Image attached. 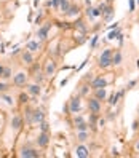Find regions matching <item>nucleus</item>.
Instances as JSON below:
<instances>
[{"mask_svg": "<svg viewBox=\"0 0 139 158\" xmlns=\"http://www.w3.org/2000/svg\"><path fill=\"white\" fill-rule=\"evenodd\" d=\"M23 61H24L26 64H32V63H34V58H32L31 51H24L23 53Z\"/></svg>", "mask_w": 139, "mask_h": 158, "instance_id": "393cba45", "label": "nucleus"}, {"mask_svg": "<svg viewBox=\"0 0 139 158\" xmlns=\"http://www.w3.org/2000/svg\"><path fill=\"white\" fill-rule=\"evenodd\" d=\"M120 34H121V29H120V27H115V29H112V31L109 32L107 38H109V40H115V38L120 37Z\"/></svg>", "mask_w": 139, "mask_h": 158, "instance_id": "aec40b11", "label": "nucleus"}, {"mask_svg": "<svg viewBox=\"0 0 139 158\" xmlns=\"http://www.w3.org/2000/svg\"><path fill=\"white\" fill-rule=\"evenodd\" d=\"M0 99H3V101H5V102H7L8 105H13V98H11V96L2 94V96H0Z\"/></svg>", "mask_w": 139, "mask_h": 158, "instance_id": "a878e982", "label": "nucleus"}, {"mask_svg": "<svg viewBox=\"0 0 139 158\" xmlns=\"http://www.w3.org/2000/svg\"><path fill=\"white\" fill-rule=\"evenodd\" d=\"M21 126H23V118H21L19 115H15V117H13V120H11V128L19 129Z\"/></svg>", "mask_w": 139, "mask_h": 158, "instance_id": "f3484780", "label": "nucleus"}, {"mask_svg": "<svg viewBox=\"0 0 139 158\" xmlns=\"http://www.w3.org/2000/svg\"><path fill=\"white\" fill-rule=\"evenodd\" d=\"M121 61H123L121 51H120V50H115V51L112 53V64H114V66H120Z\"/></svg>", "mask_w": 139, "mask_h": 158, "instance_id": "9b49d317", "label": "nucleus"}, {"mask_svg": "<svg viewBox=\"0 0 139 158\" xmlns=\"http://www.w3.org/2000/svg\"><path fill=\"white\" fill-rule=\"evenodd\" d=\"M2 70H3V67H2V66H0V75H2Z\"/></svg>", "mask_w": 139, "mask_h": 158, "instance_id": "4c0bfd02", "label": "nucleus"}, {"mask_svg": "<svg viewBox=\"0 0 139 158\" xmlns=\"http://www.w3.org/2000/svg\"><path fill=\"white\" fill-rule=\"evenodd\" d=\"M105 96H107V91H105V88H98V89H94V98H96V99L104 101Z\"/></svg>", "mask_w": 139, "mask_h": 158, "instance_id": "dca6fc26", "label": "nucleus"}, {"mask_svg": "<svg viewBox=\"0 0 139 158\" xmlns=\"http://www.w3.org/2000/svg\"><path fill=\"white\" fill-rule=\"evenodd\" d=\"M88 109H90L91 114H96V115H98L99 112H101V109H102L101 101L96 99V98H91L90 101H88Z\"/></svg>", "mask_w": 139, "mask_h": 158, "instance_id": "f03ea898", "label": "nucleus"}, {"mask_svg": "<svg viewBox=\"0 0 139 158\" xmlns=\"http://www.w3.org/2000/svg\"><path fill=\"white\" fill-rule=\"evenodd\" d=\"M19 156L35 158V156H38V152H37V150H34V149H31V147H24V149H21V152H19Z\"/></svg>", "mask_w": 139, "mask_h": 158, "instance_id": "423d86ee", "label": "nucleus"}, {"mask_svg": "<svg viewBox=\"0 0 139 158\" xmlns=\"http://www.w3.org/2000/svg\"><path fill=\"white\" fill-rule=\"evenodd\" d=\"M59 2H61V0H51V2H50V7L58 8V7H59Z\"/></svg>", "mask_w": 139, "mask_h": 158, "instance_id": "2f4dec72", "label": "nucleus"}, {"mask_svg": "<svg viewBox=\"0 0 139 158\" xmlns=\"http://www.w3.org/2000/svg\"><path fill=\"white\" fill-rule=\"evenodd\" d=\"M75 153L80 158H86V156H90V150H88V147H85V145H79V147L75 149Z\"/></svg>", "mask_w": 139, "mask_h": 158, "instance_id": "9d476101", "label": "nucleus"}, {"mask_svg": "<svg viewBox=\"0 0 139 158\" xmlns=\"http://www.w3.org/2000/svg\"><path fill=\"white\" fill-rule=\"evenodd\" d=\"M48 142H50V139H48V133L42 131V134L37 137V144L40 145V147H47V145H48Z\"/></svg>", "mask_w": 139, "mask_h": 158, "instance_id": "1a4fd4ad", "label": "nucleus"}, {"mask_svg": "<svg viewBox=\"0 0 139 158\" xmlns=\"http://www.w3.org/2000/svg\"><path fill=\"white\" fill-rule=\"evenodd\" d=\"M79 13H80L79 5H70V7H69V10L66 11V16H67V18H72V16H77Z\"/></svg>", "mask_w": 139, "mask_h": 158, "instance_id": "4468645a", "label": "nucleus"}, {"mask_svg": "<svg viewBox=\"0 0 139 158\" xmlns=\"http://www.w3.org/2000/svg\"><path fill=\"white\" fill-rule=\"evenodd\" d=\"M75 29H79L82 34H85V32H86V26H85V22H83V19L75 21Z\"/></svg>", "mask_w": 139, "mask_h": 158, "instance_id": "b1692460", "label": "nucleus"}, {"mask_svg": "<svg viewBox=\"0 0 139 158\" xmlns=\"http://www.w3.org/2000/svg\"><path fill=\"white\" fill-rule=\"evenodd\" d=\"M107 2H109V3H110V2H112V0H107Z\"/></svg>", "mask_w": 139, "mask_h": 158, "instance_id": "58836bf2", "label": "nucleus"}, {"mask_svg": "<svg viewBox=\"0 0 139 158\" xmlns=\"http://www.w3.org/2000/svg\"><path fill=\"white\" fill-rule=\"evenodd\" d=\"M27 91H29V94H32V96L40 94V85H31V86L27 88Z\"/></svg>", "mask_w": 139, "mask_h": 158, "instance_id": "412c9836", "label": "nucleus"}, {"mask_svg": "<svg viewBox=\"0 0 139 158\" xmlns=\"http://www.w3.org/2000/svg\"><path fill=\"white\" fill-rule=\"evenodd\" d=\"M80 123H83V117L79 115V117H75V118H74V125L77 126V125H80Z\"/></svg>", "mask_w": 139, "mask_h": 158, "instance_id": "c756f323", "label": "nucleus"}, {"mask_svg": "<svg viewBox=\"0 0 139 158\" xmlns=\"http://www.w3.org/2000/svg\"><path fill=\"white\" fill-rule=\"evenodd\" d=\"M26 82H27V75L24 72H19V74L15 75V78H13V83L16 86H23V85H26Z\"/></svg>", "mask_w": 139, "mask_h": 158, "instance_id": "6e6552de", "label": "nucleus"}, {"mask_svg": "<svg viewBox=\"0 0 139 158\" xmlns=\"http://www.w3.org/2000/svg\"><path fill=\"white\" fill-rule=\"evenodd\" d=\"M136 83H137L136 80H131L130 83H128V85H126V88H128V89H130V88H133V86H134V85H136Z\"/></svg>", "mask_w": 139, "mask_h": 158, "instance_id": "473e14b6", "label": "nucleus"}, {"mask_svg": "<svg viewBox=\"0 0 139 158\" xmlns=\"http://www.w3.org/2000/svg\"><path fill=\"white\" fill-rule=\"evenodd\" d=\"M69 7H70V3H69V0H61V2H59V10L61 11H63V13L66 15V11H67L69 10Z\"/></svg>", "mask_w": 139, "mask_h": 158, "instance_id": "5701e85b", "label": "nucleus"}, {"mask_svg": "<svg viewBox=\"0 0 139 158\" xmlns=\"http://www.w3.org/2000/svg\"><path fill=\"white\" fill-rule=\"evenodd\" d=\"M40 50V42H29L27 43V51H31V53H35Z\"/></svg>", "mask_w": 139, "mask_h": 158, "instance_id": "6ab92c4d", "label": "nucleus"}, {"mask_svg": "<svg viewBox=\"0 0 139 158\" xmlns=\"http://www.w3.org/2000/svg\"><path fill=\"white\" fill-rule=\"evenodd\" d=\"M5 89H7V85H5V83H0V93L5 91Z\"/></svg>", "mask_w": 139, "mask_h": 158, "instance_id": "c9c22d12", "label": "nucleus"}, {"mask_svg": "<svg viewBox=\"0 0 139 158\" xmlns=\"http://www.w3.org/2000/svg\"><path fill=\"white\" fill-rule=\"evenodd\" d=\"M88 137H90V133L88 131H77V139H79L80 142H85Z\"/></svg>", "mask_w": 139, "mask_h": 158, "instance_id": "4be33fe9", "label": "nucleus"}, {"mask_svg": "<svg viewBox=\"0 0 139 158\" xmlns=\"http://www.w3.org/2000/svg\"><path fill=\"white\" fill-rule=\"evenodd\" d=\"M79 110H80V98L70 99V102H69V112H70V114H77Z\"/></svg>", "mask_w": 139, "mask_h": 158, "instance_id": "0eeeda50", "label": "nucleus"}, {"mask_svg": "<svg viewBox=\"0 0 139 158\" xmlns=\"http://www.w3.org/2000/svg\"><path fill=\"white\" fill-rule=\"evenodd\" d=\"M114 13H115V11H114V7H112V5H107V7H105V8L101 11V16H102V19H104L105 22H109L110 19L114 18Z\"/></svg>", "mask_w": 139, "mask_h": 158, "instance_id": "20e7f679", "label": "nucleus"}, {"mask_svg": "<svg viewBox=\"0 0 139 158\" xmlns=\"http://www.w3.org/2000/svg\"><path fill=\"white\" fill-rule=\"evenodd\" d=\"M136 150H139V140H137V144H136Z\"/></svg>", "mask_w": 139, "mask_h": 158, "instance_id": "e433bc0d", "label": "nucleus"}, {"mask_svg": "<svg viewBox=\"0 0 139 158\" xmlns=\"http://www.w3.org/2000/svg\"><path fill=\"white\" fill-rule=\"evenodd\" d=\"M88 88H90V85H85V86L82 88V94H86L88 93Z\"/></svg>", "mask_w": 139, "mask_h": 158, "instance_id": "72a5a7b5", "label": "nucleus"}, {"mask_svg": "<svg viewBox=\"0 0 139 158\" xmlns=\"http://www.w3.org/2000/svg\"><path fill=\"white\" fill-rule=\"evenodd\" d=\"M50 27H51L50 24H45L43 27H40V29L37 31V38H38L40 42H43V40H47V38H48V31H50Z\"/></svg>", "mask_w": 139, "mask_h": 158, "instance_id": "39448f33", "label": "nucleus"}, {"mask_svg": "<svg viewBox=\"0 0 139 158\" xmlns=\"http://www.w3.org/2000/svg\"><path fill=\"white\" fill-rule=\"evenodd\" d=\"M45 120V115H43V112L42 110H35V112H32V121H35V123H40Z\"/></svg>", "mask_w": 139, "mask_h": 158, "instance_id": "2eb2a0df", "label": "nucleus"}, {"mask_svg": "<svg viewBox=\"0 0 139 158\" xmlns=\"http://www.w3.org/2000/svg\"><path fill=\"white\" fill-rule=\"evenodd\" d=\"M54 72H56V63H53V61H48V63H47V67H45V75H47V77H51Z\"/></svg>", "mask_w": 139, "mask_h": 158, "instance_id": "f8f14e48", "label": "nucleus"}, {"mask_svg": "<svg viewBox=\"0 0 139 158\" xmlns=\"http://www.w3.org/2000/svg\"><path fill=\"white\" fill-rule=\"evenodd\" d=\"M107 85H109V80H105L104 77H96V78H93V82H91V88H93V89L105 88Z\"/></svg>", "mask_w": 139, "mask_h": 158, "instance_id": "7ed1b4c3", "label": "nucleus"}, {"mask_svg": "<svg viewBox=\"0 0 139 158\" xmlns=\"http://www.w3.org/2000/svg\"><path fill=\"white\" fill-rule=\"evenodd\" d=\"M2 77H3V78H10V77H11V70H10V67H3Z\"/></svg>", "mask_w": 139, "mask_h": 158, "instance_id": "bb28decb", "label": "nucleus"}, {"mask_svg": "<svg viewBox=\"0 0 139 158\" xmlns=\"http://www.w3.org/2000/svg\"><path fill=\"white\" fill-rule=\"evenodd\" d=\"M123 93H125V91H118V93H114L112 96H110V99H109V104H110V105H115L117 102H118V99L121 98V96H123Z\"/></svg>", "mask_w": 139, "mask_h": 158, "instance_id": "a211bd4d", "label": "nucleus"}, {"mask_svg": "<svg viewBox=\"0 0 139 158\" xmlns=\"http://www.w3.org/2000/svg\"><path fill=\"white\" fill-rule=\"evenodd\" d=\"M134 8H136V0H130V11L131 13L134 11Z\"/></svg>", "mask_w": 139, "mask_h": 158, "instance_id": "7c9ffc66", "label": "nucleus"}, {"mask_svg": "<svg viewBox=\"0 0 139 158\" xmlns=\"http://www.w3.org/2000/svg\"><path fill=\"white\" fill-rule=\"evenodd\" d=\"M98 40H99V35H94L93 38H91V43H90V48L93 50L94 47H96V43H98Z\"/></svg>", "mask_w": 139, "mask_h": 158, "instance_id": "cd10ccee", "label": "nucleus"}, {"mask_svg": "<svg viewBox=\"0 0 139 158\" xmlns=\"http://www.w3.org/2000/svg\"><path fill=\"white\" fill-rule=\"evenodd\" d=\"M40 128H42V131H45V133H48V123L43 120V121H40Z\"/></svg>", "mask_w": 139, "mask_h": 158, "instance_id": "c85d7f7f", "label": "nucleus"}, {"mask_svg": "<svg viewBox=\"0 0 139 158\" xmlns=\"http://www.w3.org/2000/svg\"><path fill=\"white\" fill-rule=\"evenodd\" d=\"M21 102H27V94H21Z\"/></svg>", "mask_w": 139, "mask_h": 158, "instance_id": "f704fd0d", "label": "nucleus"}, {"mask_svg": "<svg viewBox=\"0 0 139 158\" xmlns=\"http://www.w3.org/2000/svg\"><path fill=\"white\" fill-rule=\"evenodd\" d=\"M86 16H88L90 19H94V18H98V16H101V11H99V8L88 7V8H86Z\"/></svg>", "mask_w": 139, "mask_h": 158, "instance_id": "ddd939ff", "label": "nucleus"}, {"mask_svg": "<svg viewBox=\"0 0 139 158\" xmlns=\"http://www.w3.org/2000/svg\"><path fill=\"white\" fill-rule=\"evenodd\" d=\"M137 5H139V0H137Z\"/></svg>", "mask_w": 139, "mask_h": 158, "instance_id": "ea45409f", "label": "nucleus"}, {"mask_svg": "<svg viewBox=\"0 0 139 158\" xmlns=\"http://www.w3.org/2000/svg\"><path fill=\"white\" fill-rule=\"evenodd\" d=\"M112 50L107 48V50H104L102 54L99 56V67H102V69H105V67H109L110 64H112Z\"/></svg>", "mask_w": 139, "mask_h": 158, "instance_id": "f257e3e1", "label": "nucleus"}]
</instances>
